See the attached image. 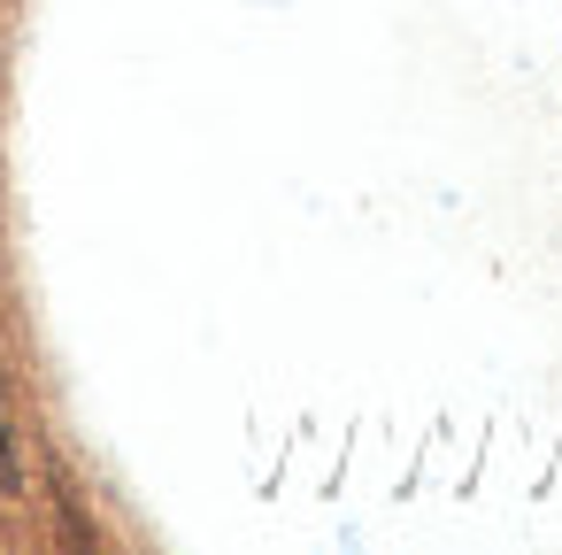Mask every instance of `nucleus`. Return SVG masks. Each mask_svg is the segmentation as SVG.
Returning <instances> with one entry per match:
<instances>
[{"label":"nucleus","instance_id":"1","mask_svg":"<svg viewBox=\"0 0 562 555\" xmlns=\"http://www.w3.org/2000/svg\"><path fill=\"white\" fill-rule=\"evenodd\" d=\"M16 486V440H9V417H0V493Z\"/></svg>","mask_w":562,"mask_h":555}]
</instances>
